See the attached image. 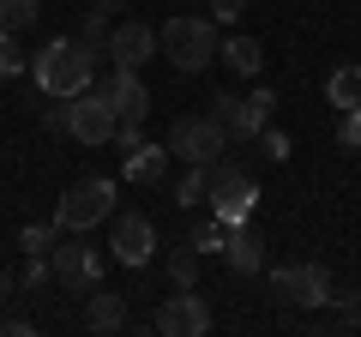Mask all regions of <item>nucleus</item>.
Here are the masks:
<instances>
[{
	"label": "nucleus",
	"mask_w": 361,
	"mask_h": 337,
	"mask_svg": "<svg viewBox=\"0 0 361 337\" xmlns=\"http://www.w3.org/2000/svg\"><path fill=\"white\" fill-rule=\"evenodd\" d=\"M199 199H211V168H205V163H187V175L175 181V205L193 211Z\"/></svg>",
	"instance_id": "6ab92c4d"
},
{
	"label": "nucleus",
	"mask_w": 361,
	"mask_h": 337,
	"mask_svg": "<svg viewBox=\"0 0 361 337\" xmlns=\"http://www.w3.org/2000/svg\"><path fill=\"white\" fill-rule=\"evenodd\" d=\"M121 175H127L133 187H157V181L169 175V145H151V139L139 133V139L127 145V157H121Z\"/></svg>",
	"instance_id": "4468645a"
},
{
	"label": "nucleus",
	"mask_w": 361,
	"mask_h": 337,
	"mask_svg": "<svg viewBox=\"0 0 361 337\" xmlns=\"http://www.w3.org/2000/svg\"><path fill=\"white\" fill-rule=\"evenodd\" d=\"M25 73L37 78L42 97H61V103H66V97H85L90 85H97V49H85L78 37H54Z\"/></svg>",
	"instance_id": "f257e3e1"
},
{
	"label": "nucleus",
	"mask_w": 361,
	"mask_h": 337,
	"mask_svg": "<svg viewBox=\"0 0 361 337\" xmlns=\"http://www.w3.org/2000/svg\"><path fill=\"white\" fill-rule=\"evenodd\" d=\"M337 319H325L331 331H361V295H331Z\"/></svg>",
	"instance_id": "393cba45"
},
{
	"label": "nucleus",
	"mask_w": 361,
	"mask_h": 337,
	"mask_svg": "<svg viewBox=\"0 0 361 337\" xmlns=\"http://www.w3.org/2000/svg\"><path fill=\"white\" fill-rule=\"evenodd\" d=\"M97 91L109 97V109H115V121H121V151H127L133 139H139V127H145V115H151V91H145V78L133 73V66H115V73L97 85Z\"/></svg>",
	"instance_id": "423d86ee"
},
{
	"label": "nucleus",
	"mask_w": 361,
	"mask_h": 337,
	"mask_svg": "<svg viewBox=\"0 0 361 337\" xmlns=\"http://www.w3.org/2000/svg\"><path fill=\"white\" fill-rule=\"evenodd\" d=\"M157 331H163V337H205L211 331V301L193 295V289L163 295V307H157Z\"/></svg>",
	"instance_id": "f8f14e48"
},
{
	"label": "nucleus",
	"mask_w": 361,
	"mask_h": 337,
	"mask_svg": "<svg viewBox=\"0 0 361 337\" xmlns=\"http://www.w3.org/2000/svg\"><path fill=\"white\" fill-rule=\"evenodd\" d=\"M169 283H175V289H193V283H199V253H193L187 241L169 253Z\"/></svg>",
	"instance_id": "412c9836"
},
{
	"label": "nucleus",
	"mask_w": 361,
	"mask_h": 337,
	"mask_svg": "<svg viewBox=\"0 0 361 337\" xmlns=\"http://www.w3.org/2000/svg\"><path fill=\"white\" fill-rule=\"evenodd\" d=\"M66 133H73L78 145H109L121 133V121H115V109H109V97L97 91V85H90L85 97H66Z\"/></svg>",
	"instance_id": "9d476101"
},
{
	"label": "nucleus",
	"mask_w": 361,
	"mask_h": 337,
	"mask_svg": "<svg viewBox=\"0 0 361 337\" xmlns=\"http://www.w3.org/2000/svg\"><path fill=\"white\" fill-rule=\"evenodd\" d=\"M85 331H97V337H115V331H127V295H115V289H90L85 295Z\"/></svg>",
	"instance_id": "2eb2a0df"
},
{
	"label": "nucleus",
	"mask_w": 361,
	"mask_h": 337,
	"mask_svg": "<svg viewBox=\"0 0 361 337\" xmlns=\"http://www.w3.org/2000/svg\"><path fill=\"white\" fill-rule=\"evenodd\" d=\"M163 145H169V157H180V163H205L211 168L223 151H229V127H223L211 109L205 115H175V127H169Z\"/></svg>",
	"instance_id": "20e7f679"
},
{
	"label": "nucleus",
	"mask_w": 361,
	"mask_h": 337,
	"mask_svg": "<svg viewBox=\"0 0 361 337\" xmlns=\"http://www.w3.org/2000/svg\"><path fill=\"white\" fill-rule=\"evenodd\" d=\"M271 109H277V97L271 91H253V97H211V115L223 121V127H229V139H241V145H253L259 133L271 127Z\"/></svg>",
	"instance_id": "1a4fd4ad"
},
{
	"label": "nucleus",
	"mask_w": 361,
	"mask_h": 337,
	"mask_svg": "<svg viewBox=\"0 0 361 337\" xmlns=\"http://www.w3.org/2000/svg\"><path fill=\"white\" fill-rule=\"evenodd\" d=\"M0 331H6V337H30L37 325H30V319H18V313H6V319H0Z\"/></svg>",
	"instance_id": "7c9ffc66"
},
{
	"label": "nucleus",
	"mask_w": 361,
	"mask_h": 337,
	"mask_svg": "<svg viewBox=\"0 0 361 337\" xmlns=\"http://www.w3.org/2000/svg\"><path fill=\"white\" fill-rule=\"evenodd\" d=\"M253 145H259V151L271 157V163H283V157H289V133H283V127H265V133H259Z\"/></svg>",
	"instance_id": "bb28decb"
},
{
	"label": "nucleus",
	"mask_w": 361,
	"mask_h": 337,
	"mask_svg": "<svg viewBox=\"0 0 361 337\" xmlns=\"http://www.w3.org/2000/svg\"><path fill=\"white\" fill-rule=\"evenodd\" d=\"M13 289H18V283H13V277H6V271H0V307L13 301Z\"/></svg>",
	"instance_id": "2f4dec72"
},
{
	"label": "nucleus",
	"mask_w": 361,
	"mask_h": 337,
	"mask_svg": "<svg viewBox=\"0 0 361 337\" xmlns=\"http://www.w3.org/2000/svg\"><path fill=\"white\" fill-rule=\"evenodd\" d=\"M109 61L115 66H133L139 73L145 61H157V30L145 25V18H127V25H109Z\"/></svg>",
	"instance_id": "ddd939ff"
},
{
	"label": "nucleus",
	"mask_w": 361,
	"mask_h": 337,
	"mask_svg": "<svg viewBox=\"0 0 361 337\" xmlns=\"http://www.w3.org/2000/svg\"><path fill=\"white\" fill-rule=\"evenodd\" d=\"M223 259H229L235 277H259L265 271V241L241 223V229H229V241H223Z\"/></svg>",
	"instance_id": "dca6fc26"
},
{
	"label": "nucleus",
	"mask_w": 361,
	"mask_h": 337,
	"mask_svg": "<svg viewBox=\"0 0 361 337\" xmlns=\"http://www.w3.org/2000/svg\"><path fill=\"white\" fill-rule=\"evenodd\" d=\"M223 241H229V223H223V217H205L193 235H187V247H193L199 259H205V253H223Z\"/></svg>",
	"instance_id": "aec40b11"
},
{
	"label": "nucleus",
	"mask_w": 361,
	"mask_h": 337,
	"mask_svg": "<svg viewBox=\"0 0 361 337\" xmlns=\"http://www.w3.org/2000/svg\"><path fill=\"white\" fill-rule=\"evenodd\" d=\"M253 205H259V187L253 175H247L241 163H211V217H223L229 229H241V223H253Z\"/></svg>",
	"instance_id": "39448f33"
},
{
	"label": "nucleus",
	"mask_w": 361,
	"mask_h": 337,
	"mask_svg": "<svg viewBox=\"0 0 361 337\" xmlns=\"http://www.w3.org/2000/svg\"><path fill=\"white\" fill-rule=\"evenodd\" d=\"M109 259L127 265V271H145L157 259V223L145 211H115V229H109Z\"/></svg>",
	"instance_id": "6e6552de"
},
{
	"label": "nucleus",
	"mask_w": 361,
	"mask_h": 337,
	"mask_svg": "<svg viewBox=\"0 0 361 337\" xmlns=\"http://www.w3.org/2000/svg\"><path fill=\"white\" fill-rule=\"evenodd\" d=\"M25 289H42V283H54V265H49V253H30V265H25V277H18Z\"/></svg>",
	"instance_id": "cd10ccee"
},
{
	"label": "nucleus",
	"mask_w": 361,
	"mask_h": 337,
	"mask_svg": "<svg viewBox=\"0 0 361 337\" xmlns=\"http://www.w3.org/2000/svg\"><path fill=\"white\" fill-rule=\"evenodd\" d=\"M54 241H61V223H25V229H18V247H25V253H54Z\"/></svg>",
	"instance_id": "4be33fe9"
},
{
	"label": "nucleus",
	"mask_w": 361,
	"mask_h": 337,
	"mask_svg": "<svg viewBox=\"0 0 361 337\" xmlns=\"http://www.w3.org/2000/svg\"><path fill=\"white\" fill-rule=\"evenodd\" d=\"M247 13V0H211V18L217 25H229V18H241Z\"/></svg>",
	"instance_id": "c756f323"
},
{
	"label": "nucleus",
	"mask_w": 361,
	"mask_h": 337,
	"mask_svg": "<svg viewBox=\"0 0 361 337\" xmlns=\"http://www.w3.org/2000/svg\"><path fill=\"white\" fill-rule=\"evenodd\" d=\"M25 54H18V30H0V78H18L25 73Z\"/></svg>",
	"instance_id": "a878e982"
},
{
	"label": "nucleus",
	"mask_w": 361,
	"mask_h": 337,
	"mask_svg": "<svg viewBox=\"0 0 361 337\" xmlns=\"http://www.w3.org/2000/svg\"><path fill=\"white\" fill-rule=\"evenodd\" d=\"M217 61L229 66V73H241V78H253L259 66H265V49H259L253 37H229V42H223V49H217Z\"/></svg>",
	"instance_id": "f3484780"
},
{
	"label": "nucleus",
	"mask_w": 361,
	"mask_h": 337,
	"mask_svg": "<svg viewBox=\"0 0 361 337\" xmlns=\"http://www.w3.org/2000/svg\"><path fill=\"white\" fill-rule=\"evenodd\" d=\"M37 25V0H0V30H30Z\"/></svg>",
	"instance_id": "5701e85b"
},
{
	"label": "nucleus",
	"mask_w": 361,
	"mask_h": 337,
	"mask_svg": "<svg viewBox=\"0 0 361 337\" xmlns=\"http://www.w3.org/2000/svg\"><path fill=\"white\" fill-rule=\"evenodd\" d=\"M277 295L289 301V307H331V271L325 265H313V259H301V265H277Z\"/></svg>",
	"instance_id": "9b49d317"
},
{
	"label": "nucleus",
	"mask_w": 361,
	"mask_h": 337,
	"mask_svg": "<svg viewBox=\"0 0 361 337\" xmlns=\"http://www.w3.org/2000/svg\"><path fill=\"white\" fill-rule=\"evenodd\" d=\"M337 145H343V151H361V109H343V121H337Z\"/></svg>",
	"instance_id": "c85d7f7f"
},
{
	"label": "nucleus",
	"mask_w": 361,
	"mask_h": 337,
	"mask_svg": "<svg viewBox=\"0 0 361 337\" xmlns=\"http://www.w3.org/2000/svg\"><path fill=\"white\" fill-rule=\"evenodd\" d=\"M325 103L343 115V109H361V66H337L331 78H325Z\"/></svg>",
	"instance_id": "a211bd4d"
},
{
	"label": "nucleus",
	"mask_w": 361,
	"mask_h": 337,
	"mask_svg": "<svg viewBox=\"0 0 361 337\" xmlns=\"http://www.w3.org/2000/svg\"><path fill=\"white\" fill-rule=\"evenodd\" d=\"M223 37H217V18H193V13H175L163 30H157V54H163L169 66H175L180 78L205 73L211 61H217Z\"/></svg>",
	"instance_id": "f03ea898"
},
{
	"label": "nucleus",
	"mask_w": 361,
	"mask_h": 337,
	"mask_svg": "<svg viewBox=\"0 0 361 337\" xmlns=\"http://www.w3.org/2000/svg\"><path fill=\"white\" fill-rule=\"evenodd\" d=\"M115 6H127V0H97V13H115Z\"/></svg>",
	"instance_id": "473e14b6"
},
{
	"label": "nucleus",
	"mask_w": 361,
	"mask_h": 337,
	"mask_svg": "<svg viewBox=\"0 0 361 337\" xmlns=\"http://www.w3.org/2000/svg\"><path fill=\"white\" fill-rule=\"evenodd\" d=\"M115 217V181L109 175H90V181H73L61 193V205H54V223H61V235H90L97 223Z\"/></svg>",
	"instance_id": "7ed1b4c3"
},
{
	"label": "nucleus",
	"mask_w": 361,
	"mask_h": 337,
	"mask_svg": "<svg viewBox=\"0 0 361 337\" xmlns=\"http://www.w3.org/2000/svg\"><path fill=\"white\" fill-rule=\"evenodd\" d=\"M49 265H54V283H61V289H73V295H90V289L103 283V265H109V253H97V247H90L85 235H73L66 247L54 241Z\"/></svg>",
	"instance_id": "0eeeda50"
},
{
	"label": "nucleus",
	"mask_w": 361,
	"mask_h": 337,
	"mask_svg": "<svg viewBox=\"0 0 361 337\" xmlns=\"http://www.w3.org/2000/svg\"><path fill=\"white\" fill-rule=\"evenodd\" d=\"M78 42L103 54V49H109V13H97V6H90V13H85V25H78Z\"/></svg>",
	"instance_id": "b1692460"
}]
</instances>
